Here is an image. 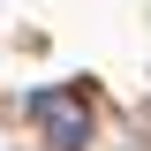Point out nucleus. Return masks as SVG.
I'll return each instance as SVG.
<instances>
[{
    "label": "nucleus",
    "mask_w": 151,
    "mask_h": 151,
    "mask_svg": "<svg viewBox=\"0 0 151 151\" xmlns=\"http://www.w3.org/2000/svg\"><path fill=\"white\" fill-rule=\"evenodd\" d=\"M23 113L45 129V144H53V151H83V144H91V106H83V91H68V83L30 91V98H23Z\"/></svg>",
    "instance_id": "obj_1"
}]
</instances>
